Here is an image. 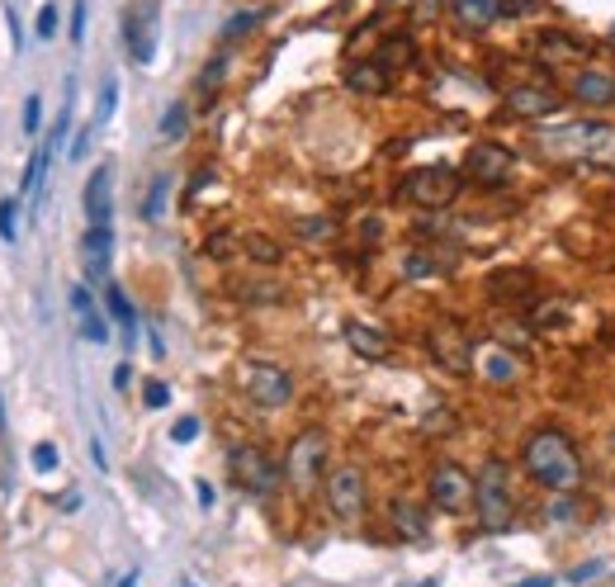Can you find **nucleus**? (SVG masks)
<instances>
[{"label": "nucleus", "mask_w": 615, "mask_h": 587, "mask_svg": "<svg viewBox=\"0 0 615 587\" xmlns=\"http://www.w3.org/2000/svg\"><path fill=\"white\" fill-rule=\"evenodd\" d=\"M521 465L540 489H549L559 497H573L582 489V479H588L573 436L559 432V426H535V432L521 441Z\"/></svg>", "instance_id": "1"}, {"label": "nucleus", "mask_w": 615, "mask_h": 587, "mask_svg": "<svg viewBox=\"0 0 615 587\" xmlns=\"http://www.w3.org/2000/svg\"><path fill=\"white\" fill-rule=\"evenodd\" d=\"M535 148L549 162H578V166H615V124L602 119H568L535 128Z\"/></svg>", "instance_id": "2"}, {"label": "nucleus", "mask_w": 615, "mask_h": 587, "mask_svg": "<svg viewBox=\"0 0 615 587\" xmlns=\"http://www.w3.org/2000/svg\"><path fill=\"white\" fill-rule=\"evenodd\" d=\"M478 489H474V507H478V526L488 536H507L517 526V493H511V469L507 460H483L478 465Z\"/></svg>", "instance_id": "3"}, {"label": "nucleus", "mask_w": 615, "mask_h": 587, "mask_svg": "<svg viewBox=\"0 0 615 587\" xmlns=\"http://www.w3.org/2000/svg\"><path fill=\"white\" fill-rule=\"evenodd\" d=\"M403 199L417 209H450L454 199H460V171L450 166H417L403 176Z\"/></svg>", "instance_id": "4"}, {"label": "nucleus", "mask_w": 615, "mask_h": 587, "mask_svg": "<svg viewBox=\"0 0 615 587\" xmlns=\"http://www.w3.org/2000/svg\"><path fill=\"white\" fill-rule=\"evenodd\" d=\"M564 105H568V91H559L554 81H521L502 95L507 119H525V124L554 119V114H564Z\"/></svg>", "instance_id": "5"}, {"label": "nucleus", "mask_w": 615, "mask_h": 587, "mask_svg": "<svg viewBox=\"0 0 615 587\" xmlns=\"http://www.w3.org/2000/svg\"><path fill=\"white\" fill-rule=\"evenodd\" d=\"M322 469H327V432L308 426V432L294 436L289 455H284V479H289L298 493H312L322 479Z\"/></svg>", "instance_id": "6"}, {"label": "nucleus", "mask_w": 615, "mask_h": 587, "mask_svg": "<svg viewBox=\"0 0 615 587\" xmlns=\"http://www.w3.org/2000/svg\"><path fill=\"white\" fill-rule=\"evenodd\" d=\"M237 384H241V394H247L256 408H284L294 398V375L289 369H280V365H270V361H247Z\"/></svg>", "instance_id": "7"}, {"label": "nucleus", "mask_w": 615, "mask_h": 587, "mask_svg": "<svg viewBox=\"0 0 615 587\" xmlns=\"http://www.w3.org/2000/svg\"><path fill=\"white\" fill-rule=\"evenodd\" d=\"M464 176L483 185V190H502L517 176V152L502 148V142H474L464 152Z\"/></svg>", "instance_id": "8"}, {"label": "nucleus", "mask_w": 615, "mask_h": 587, "mask_svg": "<svg viewBox=\"0 0 615 587\" xmlns=\"http://www.w3.org/2000/svg\"><path fill=\"white\" fill-rule=\"evenodd\" d=\"M426 347H431V355L440 361V369H450V375H469L478 361V347H474V337L464 332V322H454V318H440L431 327V337H426Z\"/></svg>", "instance_id": "9"}, {"label": "nucleus", "mask_w": 615, "mask_h": 587, "mask_svg": "<svg viewBox=\"0 0 615 587\" xmlns=\"http://www.w3.org/2000/svg\"><path fill=\"white\" fill-rule=\"evenodd\" d=\"M227 469H233V479L256 497H270L280 489V479H284V465L270 460L261 446H237L233 455H227Z\"/></svg>", "instance_id": "10"}, {"label": "nucleus", "mask_w": 615, "mask_h": 587, "mask_svg": "<svg viewBox=\"0 0 615 587\" xmlns=\"http://www.w3.org/2000/svg\"><path fill=\"white\" fill-rule=\"evenodd\" d=\"M531 57L545 71H564V67H588L592 57V43H582L573 34H564V28H540V34L531 38Z\"/></svg>", "instance_id": "11"}, {"label": "nucleus", "mask_w": 615, "mask_h": 587, "mask_svg": "<svg viewBox=\"0 0 615 587\" xmlns=\"http://www.w3.org/2000/svg\"><path fill=\"white\" fill-rule=\"evenodd\" d=\"M327 507H332L341 521H360L365 507H369L365 469H355V465L332 469V474H327Z\"/></svg>", "instance_id": "12"}, {"label": "nucleus", "mask_w": 615, "mask_h": 587, "mask_svg": "<svg viewBox=\"0 0 615 587\" xmlns=\"http://www.w3.org/2000/svg\"><path fill=\"white\" fill-rule=\"evenodd\" d=\"M156 24H162V5H156V0H138V5L123 14V48L138 67H147L156 57Z\"/></svg>", "instance_id": "13"}, {"label": "nucleus", "mask_w": 615, "mask_h": 587, "mask_svg": "<svg viewBox=\"0 0 615 587\" xmlns=\"http://www.w3.org/2000/svg\"><path fill=\"white\" fill-rule=\"evenodd\" d=\"M474 474L469 469H460V465H436L431 469V503L440 507V512H450V517H460V512H469L474 507Z\"/></svg>", "instance_id": "14"}, {"label": "nucleus", "mask_w": 615, "mask_h": 587, "mask_svg": "<svg viewBox=\"0 0 615 587\" xmlns=\"http://www.w3.org/2000/svg\"><path fill=\"white\" fill-rule=\"evenodd\" d=\"M568 99L582 109H611L615 105V71L602 67H578L568 81Z\"/></svg>", "instance_id": "15"}, {"label": "nucleus", "mask_w": 615, "mask_h": 587, "mask_svg": "<svg viewBox=\"0 0 615 587\" xmlns=\"http://www.w3.org/2000/svg\"><path fill=\"white\" fill-rule=\"evenodd\" d=\"M478 375L493 384V389H511V384H521L525 365L517 361V351L507 347H478Z\"/></svg>", "instance_id": "16"}, {"label": "nucleus", "mask_w": 615, "mask_h": 587, "mask_svg": "<svg viewBox=\"0 0 615 587\" xmlns=\"http://www.w3.org/2000/svg\"><path fill=\"white\" fill-rule=\"evenodd\" d=\"M535 275L531 270H493L488 275V298L493 304H531Z\"/></svg>", "instance_id": "17"}, {"label": "nucleus", "mask_w": 615, "mask_h": 587, "mask_svg": "<svg viewBox=\"0 0 615 587\" xmlns=\"http://www.w3.org/2000/svg\"><path fill=\"white\" fill-rule=\"evenodd\" d=\"M71 313H76V322H81V337L91 341V347H109V322H105V313L95 308V298L85 284H76L71 290Z\"/></svg>", "instance_id": "18"}, {"label": "nucleus", "mask_w": 615, "mask_h": 587, "mask_svg": "<svg viewBox=\"0 0 615 587\" xmlns=\"http://www.w3.org/2000/svg\"><path fill=\"white\" fill-rule=\"evenodd\" d=\"M109 213H114L109 166H95L91 171V185H85V219H91V227H109Z\"/></svg>", "instance_id": "19"}, {"label": "nucleus", "mask_w": 615, "mask_h": 587, "mask_svg": "<svg viewBox=\"0 0 615 587\" xmlns=\"http://www.w3.org/2000/svg\"><path fill=\"white\" fill-rule=\"evenodd\" d=\"M346 85L355 95H389L393 91V71L379 62H355V67H346Z\"/></svg>", "instance_id": "20"}, {"label": "nucleus", "mask_w": 615, "mask_h": 587, "mask_svg": "<svg viewBox=\"0 0 615 587\" xmlns=\"http://www.w3.org/2000/svg\"><path fill=\"white\" fill-rule=\"evenodd\" d=\"M346 347L355 355H365V361H389L393 355V341L379 332V327H369V322H346Z\"/></svg>", "instance_id": "21"}, {"label": "nucleus", "mask_w": 615, "mask_h": 587, "mask_svg": "<svg viewBox=\"0 0 615 587\" xmlns=\"http://www.w3.org/2000/svg\"><path fill=\"white\" fill-rule=\"evenodd\" d=\"M450 10L469 34H478V28H488L497 14H502V0H450Z\"/></svg>", "instance_id": "22"}, {"label": "nucleus", "mask_w": 615, "mask_h": 587, "mask_svg": "<svg viewBox=\"0 0 615 587\" xmlns=\"http://www.w3.org/2000/svg\"><path fill=\"white\" fill-rule=\"evenodd\" d=\"M109 251H114V233L109 227H91L85 233V270H91V280H99L109 270Z\"/></svg>", "instance_id": "23"}, {"label": "nucleus", "mask_w": 615, "mask_h": 587, "mask_svg": "<svg viewBox=\"0 0 615 587\" xmlns=\"http://www.w3.org/2000/svg\"><path fill=\"white\" fill-rule=\"evenodd\" d=\"M389 517H393V526L403 531L407 540H422L426 536V512L417 507V503H407V497H398V503L389 507Z\"/></svg>", "instance_id": "24"}, {"label": "nucleus", "mask_w": 615, "mask_h": 587, "mask_svg": "<svg viewBox=\"0 0 615 587\" xmlns=\"http://www.w3.org/2000/svg\"><path fill=\"white\" fill-rule=\"evenodd\" d=\"M105 304H109V318L123 322L128 341H133V337H138V313H133V304H128V294L119 290V284H109V290H105Z\"/></svg>", "instance_id": "25"}, {"label": "nucleus", "mask_w": 615, "mask_h": 587, "mask_svg": "<svg viewBox=\"0 0 615 587\" xmlns=\"http://www.w3.org/2000/svg\"><path fill=\"white\" fill-rule=\"evenodd\" d=\"M379 62L389 67V71H403V67H412V62H417V48H412V38H407V34H393L389 43H383Z\"/></svg>", "instance_id": "26"}, {"label": "nucleus", "mask_w": 615, "mask_h": 587, "mask_svg": "<svg viewBox=\"0 0 615 587\" xmlns=\"http://www.w3.org/2000/svg\"><path fill=\"white\" fill-rule=\"evenodd\" d=\"M440 270H446V266H440L436 251H431V256H426V251H412L407 261H403V275H407V280H426V275H440Z\"/></svg>", "instance_id": "27"}, {"label": "nucleus", "mask_w": 615, "mask_h": 587, "mask_svg": "<svg viewBox=\"0 0 615 587\" xmlns=\"http://www.w3.org/2000/svg\"><path fill=\"white\" fill-rule=\"evenodd\" d=\"M294 233L304 237V242H332V237H336V223L318 213V219H298V223H294Z\"/></svg>", "instance_id": "28"}, {"label": "nucleus", "mask_w": 615, "mask_h": 587, "mask_svg": "<svg viewBox=\"0 0 615 587\" xmlns=\"http://www.w3.org/2000/svg\"><path fill=\"white\" fill-rule=\"evenodd\" d=\"M241 251H247L251 261H261V266L280 261V242H270V237H241Z\"/></svg>", "instance_id": "29"}, {"label": "nucleus", "mask_w": 615, "mask_h": 587, "mask_svg": "<svg viewBox=\"0 0 615 587\" xmlns=\"http://www.w3.org/2000/svg\"><path fill=\"white\" fill-rule=\"evenodd\" d=\"M261 20H265V10H237V14H233V20H227V24H223V38H227V43H233V38H241V34H251V28H256V24H261Z\"/></svg>", "instance_id": "30"}, {"label": "nucleus", "mask_w": 615, "mask_h": 587, "mask_svg": "<svg viewBox=\"0 0 615 587\" xmlns=\"http://www.w3.org/2000/svg\"><path fill=\"white\" fill-rule=\"evenodd\" d=\"M166 190H170V180H166V176H156V180H152L147 204H142V219H147V223L162 219V209H166Z\"/></svg>", "instance_id": "31"}, {"label": "nucleus", "mask_w": 615, "mask_h": 587, "mask_svg": "<svg viewBox=\"0 0 615 587\" xmlns=\"http://www.w3.org/2000/svg\"><path fill=\"white\" fill-rule=\"evenodd\" d=\"M223 71H227V57H213V62L204 67V77H199V95H204V99H213V95H218Z\"/></svg>", "instance_id": "32"}, {"label": "nucleus", "mask_w": 615, "mask_h": 587, "mask_svg": "<svg viewBox=\"0 0 615 587\" xmlns=\"http://www.w3.org/2000/svg\"><path fill=\"white\" fill-rule=\"evenodd\" d=\"M237 294L247 298V304H280V298H284L280 284H241Z\"/></svg>", "instance_id": "33"}, {"label": "nucleus", "mask_w": 615, "mask_h": 587, "mask_svg": "<svg viewBox=\"0 0 615 587\" xmlns=\"http://www.w3.org/2000/svg\"><path fill=\"white\" fill-rule=\"evenodd\" d=\"M185 128H190V109H185V105H170L166 119H162V138H185Z\"/></svg>", "instance_id": "34"}, {"label": "nucleus", "mask_w": 615, "mask_h": 587, "mask_svg": "<svg viewBox=\"0 0 615 587\" xmlns=\"http://www.w3.org/2000/svg\"><path fill=\"white\" fill-rule=\"evenodd\" d=\"M20 204H14V199H0V242H14L20 237Z\"/></svg>", "instance_id": "35"}, {"label": "nucleus", "mask_w": 615, "mask_h": 587, "mask_svg": "<svg viewBox=\"0 0 615 587\" xmlns=\"http://www.w3.org/2000/svg\"><path fill=\"white\" fill-rule=\"evenodd\" d=\"M114 99H119V81H105V91H99V114H95V124H109V114H114Z\"/></svg>", "instance_id": "36"}, {"label": "nucleus", "mask_w": 615, "mask_h": 587, "mask_svg": "<svg viewBox=\"0 0 615 587\" xmlns=\"http://www.w3.org/2000/svg\"><path fill=\"white\" fill-rule=\"evenodd\" d=\"M34 34H38V38H52V34H57V5H43V10H38Z\"/></svg>", "instance_id": "37"}, {"label": "nucleus", "mask_w": 615, "mask_h": 587, "mask_svg": "<svg viewBox=\"0 0 615 587\" xmlns=\"http://www.w3.org/2000/svg\"><path fill=\"white\" fill-rule=\"evenodd\" d=\"M38 124H43V99L28 95L24 99V133H38Z\"/></svg>", "instance_id": "38"}, {"label": "nucleus", "mask_w": 615, "mask_h": 587, "mask_svg": "<svg viewBox=\"0 0 615 587\" xmlns=\"http://www.w3.org/2000/svg\"><path fill=\"white\" fill-rule=\"evenodd\" d=\"M142 403H147V408H166L170 403V389H166L162 379H152L147 389H142Z\"/></svg>", "instance_id": "39"}, {"label": "nucleus", "mask_w": 615, "mask_h": 587, "mask_svg": "<svg viewBox=\"0 0 615 587\" xmlns=\"http://www.w3.org/2000/svg\"><path fill=\"white\" fill-rule=\"evenodd\" d=\"M194 436H199V422L194 418H180L176 426H170V441H176V446H190Z\"/></svg>", "instance_id": "40"}, {"label": "nucleus", "mask_w": 615, "mask_h": 587, "mask_svg": "<svg viewBox=\"0 0 615 587\" xmlns=\"http://www.w3.org/2000/svg\"><path fill=\"white\" fill-rule=\"evenodd\" d=\"M564 318H568V308H559V304H554V308H535V313H531V322H535V327H559Z\"/></svg>", "instance_id": "41"}, {"label": "nucleus", "mask_w": 615, "mask_h": 587, "mask_svg": "<svg viewBox=\"0 0 615 587\" xmlns=\"http://www.w3.org/2000/svg\"><path fill=\"white\" fill-rule=\"evenodd\" d=\"M34 469H38V474L57 469V446H48V441H43V446H34Z\"/></svg>", "instance_id": "42"}, {"label": "nucleus", "mask_w": 615, "mask_h": 587, "mask_svg": "<svg viewBox=\"0 0 615 587\" xmlns=\"http://www.w3.org/2000/svg\"><path fill=\"white\" fill-rule=\"evenodd\" d=\"M602 574H606V564L592 560V564H578L573 574H568V583H592V578H602Z\"/></svg>", "instance_id": "43"}, {"label": "nucleus", "mask_w": 615, "mask_h": 587, "mask_svg": "<svg viewBox=\"0 0 615 587\" xmlns=\"http://www.w3.org/2000/svg\"><path fill=\"white\" fill-rule=\"evenodd\" d=\"M85 38V0H76V10H71V43Z\"/></svg>", "instance_id": "44"}, {"label": "nucleus", "mask_w": 615, "mask_h": 587, "mask_svg": "<svg viewBox=\"0 0 615 587\" xmlns=\"http://www.w3.org/2000/svg\"><path fill=\"white\" fill-rule=\"evenodd\" d=\"M237 247V237H227V233H218V237H209V256H227V251H233Z\"/></svg>", "instance_id": "45"}, {"label": "nucleus", "mask_w": 615, "mask_h": 587, "mask_svg": "<svg viewBox=\"0 0 615 587\" xmlns=\"http://www.w3.org/2000/svg\"><path fill=\"white\" fill-rule=\"evenodd\" d=\"M85 152H91V128H81V133H76V142H71V152H67V156H71V162H81Z\"/></svg>", "instance_id": "46"}, {"label": "nucleus", "mask_w": 615, "mask_h": 587, "mask_svg": "<svg viewBox=\"0 0 615 587\" xmlns=\"http://www.w3.org/2000/svg\"><path fill=\"white\" fill-rule=\"evenodd\" d=\"M128 384H133V369H128V361L114 369V389H128Z\"/></svg>", "instance_id": "47"}, {"label": "nucleus", "mask_w": 615, "mask_h": 587, "mask_svg": "<svg viewBox=\"0 0 615 587\" xmlns=\"http://www.w3.org/2000/svg\"><path fill=\"white\" fill-rule=\"evenodd\" d=\"M194 493H199V507H213V489H209V483H204V479H199V483H194Z\"/></svg>", "instance_id": "48"}, {"label": "nucleus", "mask_w": 615, "mask_h": 587, "mask_svg": "<svg viewBox=\"0 0 615 587\" xmlns=\"http://www.w3.org/2000/svg\"><path fill=\"white\" fill-rule=\"evenodd\" d=\"M521 587H549V578H531V583H521Z\"/></svg>", "instance_id": "49"}, {"label": "nucleus", "mask_w": 615, "mask_h": 587, "mask_svg": "<svg viewBox=\"0 0 615 587\" xmlns=\"http://www.w3.org/2000/svg\"><path fill=\"white\" fill-rule=\"evenodd\" d=\"M119 587H138V574H128V578H123Z\"/></svg>", "instance_id": "50"}, {"label": "nucleus", "mask_w": 615, "mask_h": 587, "mask_svg": "<svg viewBox=\"0 0 615 587\" xmlns=\"http://www.w3.org/2000/svg\"><path fill=\"white\" fill-rule=\"evenodd\" d=\"M0 432H5V408H0Z\"/></svg>", "instance_id": "51"}, {"label": "nucleus", "mask_w": 615, "mask_h": 587, "mask_svg": "<svg viewBox=\"0 0 615 587\" xmlns=\"http://www.w3.org/2000/svg\"><path fill=\"white\" fill-rule=\"evenodd\" d=\"M611 450H615V432H611Z\"/></svg>", "instance_id": "52"}, {"label": "nucleus", "mask_w": 615, "mask_h": 587, "mask_svg": "<svg viewBox=\"0 0 615 587\" xmlns=\"http://www.w3.org/2000/svg\"><path fill=\"white\" fill-rule=\"evenodd\" d=\"M383 5H389V0H383Z\"/></svg>", "instance_id": "53"}]
</instances>
